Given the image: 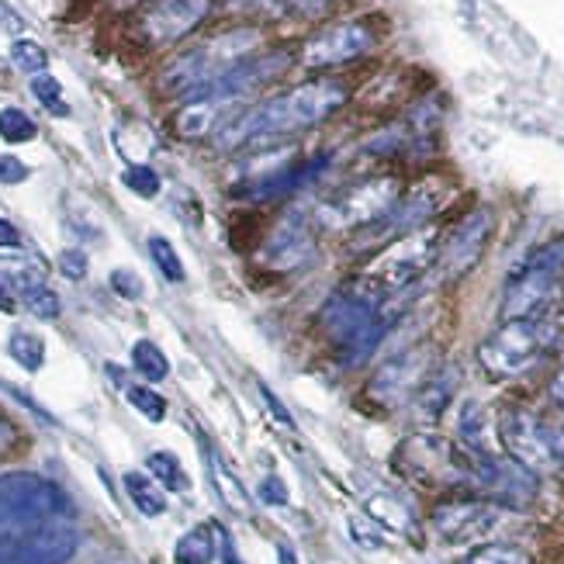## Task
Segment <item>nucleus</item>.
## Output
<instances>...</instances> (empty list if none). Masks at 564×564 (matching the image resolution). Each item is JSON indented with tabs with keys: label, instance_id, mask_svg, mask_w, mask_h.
I'll return each mask as SVG.
<instances>
[{
	"label": "nucleus",
	"instance_id": "obj_39",
	"mask_svg": "<svg viewBox=\"0 0 564 564\" xmlns=\"http://www.w3.org/2000/svg\"><path fill=\"white\" fill-rule=\"evenodd\" d=\"M56 263H59V274H63L66 281H84L87 277V253L84 250H63Z\"/></svg>",
	"mask_w": 564,
	"mask_h": 564
},
{
	"label": "nucleus",
	"instance_id": "obj_50",
	"mask_svg": "<svg viewBox=\"0 0 564 564\" xmlns=\"http://www.w3.org/2000/svg\"><path fill=\"white\" fill-rule=\"evenodd\" d=\"M229 4H250V0H229Z\"/></svg>",
	"mask_w": 564,
	"mask_h": 564
},
{
	"label": "nucleus",
	"instance_id": "obj_27",
	"mask_svg": "<svg viewBox=\"0 0 564 564\" xmlns=\"http://www.w3.org/2000/svg\"><path fill=\"white\" fill-rule=\"evenodd\" d=\"M39 135V125L25 115L21 108H0V139L21 146V142H32Z\"/></svg>",
	"mask_w": 564,
	"mask_h": 564
},
{
	"label": "nucleus",
	"instance_id": "obj_13",
	"mask_svg": "<svg viewBox=\"0 0 564 564\" xmlns=\"http://www.w3.org/2000/svg\"><path fill=\"white\" fill-rule=\"evenodd\" d=\"M433 371V350L430 347H409L395 357H388L385 364L374 371L371 378V398H378L381 405H402L405 398L416 395V388L426 381V374Z\"/></svg>",
	"mask_w": 564,
	"mask_h": 564
},
{
	"label": "nucleus",
	"instance_id": "obj_22",
	"mask_svg": "<svg viewBox=\"0 0 564 564\" xmlns=\"http://www.w3.org/2000/svg\"><path fill=\"white\" fill-rule=\"evenodd\" d=\"M125 492H129L132 506L139 509L142 516H163L167 513V495H163V488L156 485L149 475H142V471H125Z\"/></svg>",
	"mask_w": 564,
	"mask_h": 564
},
{
	"label": "nucleus",
	"instance_id": "obj_44",
	"mask_svg": "<svg viewBox=\"0 0 564 564\" xmlns=\"http://www.w3.org/2000/svg\"><path fill=\"white\" fill-rule=\"evenodd\" d=\"M0 250H21V232L14 222L0 218Z\"/></svg>",
	"mask_w": 564,
	"mask_h": 564
},
{
	"label": "nucleus",
	"instance_id": "obj_15",
	"mask_svg": "<svg viewBox=\"0 0 564 564\" xmlns=\"http://www.w3.org/2000/svg\"><path fill=\"white\" fill-rule=\"evenodd\" d=\"M488 236H492V212H485V208H475L471 215H464L461 222L450 229V236L440 239V253H436V263H440L443 277L468 274V270L481 260V253H485Z\"/></svg>",
	"mask_w": 564,
	"mask_h": 564
},
{
	"label": "nucleus",
	"instance_id": "obj_26",
	"mask_svg": "<svg viewBox=\"0 0 564 564\" xmlns=\"http://www.w3.org/2000/svg\"><path fill=\"white\" fill-rule=\"evenodd\" d=\"M7 353H11V360H18L25 371H39L45 364V343L35 333H28V329H14L11 340H7Z\"/></svg>",
	"mask_w": 564,
	"mask_h": 564
},
{
	"label": "nucleus",
	"instance_id": "obj_11",
	"mask_svg": "<svg viewBox=\"0 0 564 564\" xmlns=\"http://www.w3.org/2000/svg\"><path fill=\"white\" fill-rule=\"evenodd\" d=\"M471 481L495 502V506L523 509L537 499V475L516 464L513 457L471 454Z\"/></svg>",
	"mask_w": 564,
	"mask_h": 564
},
{
	"label": "nucleus",
	"instance_id": "obj_30",
	"mask_svg": "<svg viewBox=\"0 0 564 564\" xmlns=\"http://www.w3.org/2000/svg\"><path fill=\"white\" fill-rule=\"evenodd\" d=\"M21 302H25L28 312H32L35 319H42V322L59 319V312H63V305H59V295L49 288V284H35V288L21 291Z\"/></svg>",
	"mask_w": 564,
	"mask_h": 564
},
{
	"label": "nucleus",
	"instance_id": "obj_36",
	"mask_svg": "<svg viewBox=\"0 0 564 564\" xmlns=\"http://www.w3.org/2000/svg\"><path fill=\"white\" fill-rule=\"evenodd\" d=\"M367 509H371V516L378 523H388V526H395V530H409V509H405L402 502L388 499V495H374V499L367 502Z\"/></svg>",
	"mask_w": 564,
	"mask_h": 564
},
{
	"label": "nucleus",
	"instance_id": "obj_48",
	"mask_svg": "<svg viewBox=\"0 0 564 564\" xmlns=\"http://www.w3.org/2000/svg\"><path fill=\"white\" fill-rule=\"evenodd\" d=\"M0 312H14V298H11V288H7L4 281H0Z\"/></svg>",
	"mask_w": 564,
	"mask_h": 564
},
{
	"label": "nucleus",
	"instance_id": "obj_29",
	"mask_svg": "<svg viewBox=\"0 0 564 564\" xmlns=\"http://www.w3.org/2000/svg\"><path fill=\"white\" fill-rule=\"evenodd\" d=\"M125 398H129L132 409L139 412V416H146L149 423H163V419H167V398L156 395L153 388L129 385V388H125Z\"/></svg>",
	"mask_w": 564,
	"mask_h": 564
},
{
	"label": "nucleus",
	"instance_id": "obj_24",
	"mask_svg": "<svg viewBox=\"0 0 564 564\" xmlns=\"http://www.w3.org/2000/svg\"><path fill=\"white\" fill-rule=\"evenodd\" d=\"M146 468H149V478H153L160 488H167V492H187V488H191V478H187V471L180 468V461L170 454V450H156V454H149Z\"/></svg>",
	"mask_w": 564,
	"mask_h": 564
},
{
	"label": "nucleus",
	"instance_id": "obj_43",
	"mask_svg": "<svg viewBox=\"0 0 564 564\" xmlns=\"http://www.w3.org/2000/svg\"><path fill=\"white\" fill-rule=\"evenodd\" d=\"M0 388H4L7 395L14 398V402H21V405H25L28 412H35V416H39V419H45V423H52V416H49V412H45L42 405L35 402V398H28V395H25V391H21V388H11V385H0Z\"/></svg>",
	"mask_w": 564,
	"mask_h": 564
},
{
	"label": "nucleus",
	"instance_id": "obj_45",
	"mask_svg": "<svg viewBox=\"0 0 564 564\" xmlns=\"http://www.w3.org/2000/svg\"><path fill=\"white\" fill-rule=\"evenodd\" d=\"M260 398H263V402L270 405V412H274V416L281 419L284 426H291V423H295V419H291V412H288V409H284V405H281V398H277L274 391H270L267 385H260Z\"/></svg>",
	"mask_w": 564,
	"mask_h": 564
},
{
	"label": "nucleus",
	"instance_id": "obj_16",
	"mask_svg": "<svg viewBox=\"0 0 564 564\" xmlns=\"http://www.w3.org/2000/svg\"><path fill=\"white\" fill-rule=\"evenodd\" d=\"M212 11V0H156L142 14V35L149 45H170L191 35Z\"/></svg>",
	"mask_w": 564,
	"mask_h": 564
},
{
	"label": "nucleus",
	"instance_id": "obj_7",
	"mask_svg": "<svg viewBox=\"0 0 564 564\" xmlns=\"http://www.w3.org/2000/svg\"><path fill=\"white\" fill-rule=\"evenodd\" d=\"M398 198H402V180L398 177L360 180L319 208V222L326 229H364V225L378 222Z\"/></svg>",
	"mask_w": 564,
	"mask_h": 564
},
{
	"label": "nucleus",
	"instance_id": "obj_12",
	"mask_svg": "<svg viewBox=\"0 0 564 564\" xmlns=\"http://www.w3.org/2000/svg\"><path fill=\"white\" fill-rule=\"evenodd\" d=\"M374 49V32L367 21H336L326 25L302 45V66L305 70H333L360 59Z\"/></svg>",
	"mask_w": 564,
	"mask_h": 564
},
{
	"label": "nucleus",
	"instance_id": "obj_38",
	"mask_svg": "<svg viewBox=\"0 0 564 564\" xmlns=\"http://www.w3.org/2000/svg\"><path fill=\"white\" fill-rule=\"evenodd\" d=\"M208 475L215 478V485H218V492H222V499L229 502L232 509H246V499H243V488L232 481L229 471L222 468V464L215 461V457H208Z\"/></svg>",
	"mask_w": 564,
	"mask_h": 564
},
{
	"label": "nucleus",
	"instance_id": "obj_9",
	"mask_svg": "<svg viewBox=\"0 0 564 564\" xmlns=\"http://www.w3.org/2000/svg\"><path fill=\"white\" fill-rule=\"evenodd\" d=\"M499 440L506 447V454L516 464H523L533 475H544V471H558L561 461L554 454L551 426L544 419H537L526 409H506L499 416Z\"/></svg>",
	"mask_w": 564,
	"mask_h": 564
},
{
	"label": "nucleus",
	"instance_id": "obj_20",
	"mask_svg": "<svg viewBox=\"0 0 564 564\" xmlns=\"http://www.w3.org/2000/svg\"><path fill=\"white\" fill-rule=\"evenodd\" d=\"M454 388H457V371L454 367H443V371H433L426 374V381L416 388V395H412V405H416V412L423 419H436L443 416V409H447L450 402H454Z\"/></svg>",
	"mask_w": 564,
	"mask_h": 564
},
{
	"label": "nucleus",
	"instance_id": "obj_37",
	"mask_svg": "<svg viewBox=\"0 0 564 564\" xmlns=\"http://www.w3.org/2000/svg\"><path fill=\"white\" fill-rule=\"evenodd\" d=\"M108 284L115 288V295H122L125 302H139L142 295H146V284H142V277L135 274L129 267H115L108 277Z\"/></svg>",
	"mask_w": 564,
	"mask_h": 564
},
{
	"label": "nucleus",
	"instance_id": "obj_10",
	"mask_svg": "<svg viewBox=\"0 0 564 564\" xmlns=\"http://www.w3.org/2000/svg\"><path fill=\"white\" fill-rule=\"evenodd\" d=\"M402 464L409 468L412 478L430 481V485H457V481H471V454L457 450L454 443L440 440V436H412L402 447Z\"/></svg>",
	"mask_w": 564,
	"mask_h": 564
},
{
	"label": "nucleus",
	"instance_id": "obj_14",
	"mask_svg": "<svg viewBox=\"0 0 564 564\" xmlns=\"http://www.w3.org/2000/svg\"><path fill=\"white\" fill-rule=\"evenodd\" d=\"M502 523V506L481 499H450L433 509V530L447 544H471Z\"/></svg>",
	"mask_w": 564,
	"mask_h": 564
},
{
	"label": "nucleus",
	"instance_id": "obj_1",
	"mask_svg": "<svg viewBox=\"0 0 564 564\" xmlns=\"http://www.w3.org/2000/svg\"><path fill=\"white\" fill-rule=\"evenodd\" d=\"M343 104H347V87L340 80H308V84H298L284 94L253 104L239 118H229L218 132V146L239 149L260 139L315 129V125L329 122Z\"/></svg>",
	"mask_w": 564,
	"mask_h": 564
},
{
	"label": "nucleus",
	"instance_id": "obj_42",
	"mask_svg": "<svg viewBox=\"0 0 564 564\" xmlns=\"http://www.w3.org/2000/svg\"><path fill=\"white\" fill-rule=\"evenodd\" d=\"M281 4L288 14H298V18H315V14L329 11L333 0H281Z\"/></svg>",
	"mask_w": 564,
	"mask_h": 564
},
{
	"label": "nucleus",
	"instance_id": "obj_19",
	"mask_svg": "<svg viewBox=\"0 0 564 564\" xmlns=\"http://www.w3.org/2000/svg\"><path fill=\"white\" fill-rule=\"evenodd\" d=\"M329 167V156H315V160H305L298 167H281L274 174H263L253 187V198H281V194H291L298 187L312 184L322 170Z\"/></svg>",
	"mask_w": 564,
	"mask_h": 564
},
{
	"label": "nucleus",
	"instance_id": "obj_33",
	"mask_svg": "<svg viewBox=\"0 0 564 564\" xmlns=\"http://www.w3.org/2000/svg\"><path fill=\"white\" fill-rule=\"evenodd\" d=\"M32 94L45 111H52V115H59V118L70 115V108H66V101H63V87H59V80L52 77V73L32 77Z\"/></svg>",
	"mask_w": 564,
	"mask_h": 564
},
{
	"label": "nucleus",
	"instance_id": "obj_28",
	"mask_svg": "<svg viewBox=\"0 0 564 564\" xmlns=\"http://www.w3.org/2000/svg\"><path fill=\"white\" fill-rule=\"evenodd\" d=\"M149 257H153V263L160 267V274L167 277V281H174L180 284L184 281V263H180V253L174 250V243H170L167 236H149Z\"/></svg>",
	"mask_w": 564,
	"mask_h": 564
},
{
	"label": "nucleus",
	"instance_id": "obj_21",
	"mask_svg": "<svg viewBox=\"0 0 564 564\" xmlns=\"http://www.w3.org/2000/svg\"><path fill=\"white\" fill-rule=\"evenodd\" d=\"M457 436H461V447L468 454H492L488 450V416H485V405L468 398L461 402L457 409Z\"/></svg>",
	"mask_w": 564,
	"mask_h": 564
},
{
	"label": "nucleus",
	"instance_id": "obj_18",
	"mask_svg": "<svg viewBox=\"0 0 564 564\" xmlns=\"http://www.w3.org/2000/svg\"><path fill=\"white\" fill-rule=\"evenodd\" d=\"M315 253L312 229L305 225V218H284L270 239L263 243V263H270L274 270H295Z\"/></svg>",
	"mask_w": 564,
	"mask_h": 564
},
{
	"label": "nucleus",
	"instance_id": "obj_3",
	"mask_svg": "<svg viewBox=\"0 0 564 564\" xmlns=\"http://www.w3.org/2000/svg\"><path fill=\"white\" fill-rule=\"evenodd\" d=\"M561 343H564V322L554 319V315L506 319L495 333H488L481 340L478 364L499 381L523 378V374H530Z\"/></svg>",
	"mask_w": 564,
	"mask_h": 564
},
{
	"label": "nucleus",
	"instance_id": "obj_6",
	"mask_svg": "<svg viewBox=\"0 0 564 564\" xmlns=\"http://www.w3.org/2000/svg\"><path fill=\"white\" fill-rule=\"evenodd\" d=\"M564 277V236L547 239L509 277L502 295V319H533L547 308Z\"/></svg>",
	"mask_w": 564,
	"mask_h": 564
},
{
	"label": "nucleus",
	"instance_id": "obj_49",
	"mask_svg": "<svg viewBox=\"0 0 564 564\" xmlns=\"http://www.w3.org/2000/svg\"><path fill=\"white\" fill-rule=\"evenodd\" d=\"M11 436H14V433H11V426H7L4 419H0V454H4V450L11 447Z\"/></svg>",
	"mask_w": 564,
	"mask_h": 564
},
{
	"label": "nucleus",
	"instance_id": "obj_4",
	"mask_svg": "<svg viewBox=\"0 0 564 564\" xmlns=\"http://www.w3.org/2000/svg\"><path fill=\"white\" fill-rule=\"evenodd\" d=\"M260 45L257 28H232V32H218L208 42L194 45L191 52L177 56L174 63L163 70V87L174 94L187 97L194 90L208 87L212 80L225 77L232 66H239L243 59H250Z\"/></svg>",
	"mask_w": 564,
	"mask_h": 564
},
{
	"label": "nucleus",
	"instance_id": "obj_47",
	"mask_svg": "<svg viewBox=\"0 0 564 564\" xmlns=\"http://www.w3.org/2000/svg\"><path fill=\"white\" fill-rule=\"evenodd\" d=\"M551 440H554V454H558V461L564 464V419L558 426H551Z\"/></svg>",
	"mask_w": 564,
	"mask_h": 564
},
{
	"label": "nucleus",
	"instance_id": "obj_41",
	"mask_svg": "<svg viewBox=\"0 0 564 564\" xmlns=\"http://www.w3.org/2000/svg\"><path fill=\"white\" fill-rule=\"evenodd\" d=\"M257 495H260L263 506H284V502H288V488H284V481L277 478V475L263 478L260 488H257Z\"/></svg>",
	"mask_w": 564,
	"mask_h": 564
},
{
	"label": "nucleus",
	"instance_id": "obj_34",
	"mask_svg": "<svg viewBox=\"0 0 564 564\" xmlns=\"http://www.w3.org/2000/svg\"><path fill=\"white\" fill-rule=\"evenodd\" d=\"M122 184L129 187L132 194H139V198H156L160 187H163V180L153 167H146V163H132V167H125Z\"/></svg>",
	"mask_w": 564,
	"mask_h": 564
},
{
	"label": "nucleus",
	"instance_id": "obj_23",
	"mask_svg": "<svg viewBox=\"0 0 564 564\" xmlns=\"http://www.w3.org/2000/svg\"><path fill=\"white\" fill-rule=\"evenodd\" d=\"M215 554H218V547H215V526L212 523H201V526H194L191 533H184V537L177 540L174 558H177V564H212Z\"/></svg>",
	"mask_w": 564,
	"mask_h": 564
},
{
	"label": "nucleus",
	"instance_id": "obj_25",
	"mask_svg": "<svg viewBox=\"0 0 564 564\" xmlns=\"http://www.w3.org/2000/svg\"><path fill=\"white\" fill-rule=\"evenodd\" d=\"M132 367H135V374H142V378L153 381V385L170 374L167 353L156 347L153 340H139V343H135V347H132Z\"/></svg>",
	"mask_w": 564,
	"mask_h": 564
},
{
	"label": "nucleus",
	"instance_id": "obj_31",
	"mask_svg": "<svg viewBox=\"0 0 564 564\" xmlns=\"http://www.w3.org/2000/svg\"><path fill=\"white\" fill-rule=\"evenodd\" d=\"M11 63L18 66L21 73L39 77V73H45V66H49V56H45V49L35 39H14L11 42Z\"/></svg>",
	"mask_w": 564,
	"mask_h": 564
},
{
	"label": "nucleus",
	"instance_id": "obj_17",
	"mask_svg": "<svg viewBox=\"0 0 564 564\" xmlns=\"http://www.w3.org/2000/svg\"><path fill=\"white\" fill-rule=\"evenodd\" d=\"M77 547L80 530L73 526L70 516H59V520H49L39 530L28 533L18 551H14L11 564H70Z\"/></svg>",
	"mask_w": 564,
	"mask_h": 564
},
{
	"label": "nucleus",
	"instance_id": "obj_5",
	"mask_svg": "<svg viewBox=\"0 0 564 564\" xmlns=\"http://www.w3.org/2000/svg\"><path fill=\"white\" fill-rule=\"evenodd\" d=\"M436 253H440V236L430 229H416L385 246L357 281L371 295H378L381 302H388L395 295H409L412 284L436 263Z\"/></svg>",
	"mask_w": 564,
	"mask_h": 564
},
{
	"label": "nucleus",
	"instance_id": "obj_40",
	"mask_svg": "<svg viewBox=\"0 0 564 564\" xmlns=\"http://www.w3.org/2000/svg\"><path fill=\"white\" fill-rule=\"evenodd\" d=\"M28 174H32V170H28L25 163L18 160V156L0 153V184H4V187H11V184H25Z\"/></svg>",
	"mask_w": 564,
	"mask_h": 564
},
{
	"label": "nucleus",
	"instance_id": "obj_8",
	"mask_svg": "<svg viewBox=\"0 0 564 564\" xmlns=\"http://www.w3.org/2000/svg\"><path fill=\"white\" fill-rule=\"evenodd\" d=\"M443 198H447V187H443L440 180H423V184H416L412 191H402V198H398L378 222L360 229V239H364L360 246L388 243V239H402V236H409V232L423 229L436 215V208L443 205Z\"/></svg>",
	"mask_w": 564,
	"mask_h": 564
},
{
	"label": "nucleus",
	"instance_id": "obj_35",
	"mask_svg": "<svg viewBox=\"0 0 564 564\" xmlns=\"http://www.w3.org/2000/svg\"><path fill=\"white\" fill-rule=\"evenodd\" d=\"M461 564H530V558H526L520 547L485 544V547H478V551H471Z\"/></svg>",
	"mask_w": 564,
	"mask_h": 564
},
{
	"label": "nucleus",
	"instance_id": "obj_46",
	"mask_svg": "<svg viewBox=\"0 0 564 564\" xmlns=\"http://www.w3.org/2000/svg\"><path fill=\"white\" fill-rule=\"evenodd\" d=\"M547 391H551V398H554V405H561L564 409V364L554 371V378H551V385H547Z\"/></svg>",
	"mask_w": 564,
	"mask_h": 564
},
{
	"label": "nucleus",
	"instance_id": "obj_32",
	"mask_svg": "<svg viewBox=\"0 0 564 564\" xmlns=\"http://www.w3.org/2000/svg\"><path fill=\"white\" fill-rule=\"evenodd\" d=\"M0 281L14 291H28V288H35V284H45V270L32 260L28 263H0Z\"/></svg>",
	"mask_w": 564,
	"mask_h": 564
},
{
	"label": "nucleus",
	"instance_id": "obj_2",
	"mask_svg": "<svg viewBox=\"0 0 564 564\" xmlns=\"http://www.w3.org/2000/svg\"><path fill=\"white\" fill-rule=\"evenodd\" d=\"M59 516H70V499L59 485L32 471L0 478V564L14 558L28 533Z\"/></svg>",
	"mask_w": 564,
	"mask_h": 564
}]
</instances>
